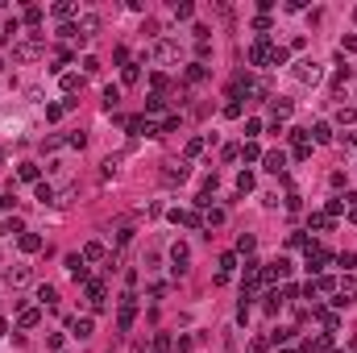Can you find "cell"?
<instances>
[{"instance_id":"52","label":"cell","mask_w":357,"mask_h":353,"mask_svg":"<svg viewBox=\"0 0 357 353\" xmlns=\"http://www.w3.org/2000/svg\"><path fill=\"white\" fill-rule=\"evenodd\" d=\"M0 71H5V58H0Z\"/></svg>"},{"instance_id":"42","label":"cell","mask_w":357,"mask_h":353,"mask_svg":"<svg viewBox=\"0 0 357 353\" xmlns=\"http://www.w3.org/2000/svg\"><path fill=\"white\" fill-rule=\"evenodd\" d=\"M253 245H257V241H253V237H249V233H241V237H237V249H241V253H249V249H253Z\"/></svg>"},{"instance_id":"47","label":"cell","mask_w":357,"mask_h":353,"mask_svg":"<svg viewBox=\"0 0 357 353\" xmlns=\"http://www.w3.org/2000/svg\"><path fill=\"white\" fill-rule=\"evenodd\" d=\"M249 349H253V353H266V349H270V341H266V337H253V345H249Z\"/></svg>"},{"instance_id":"38","label":"cell","mask_w":357,"mask_h":353,"mask_svg":"<svg viewBox=\"0 0 357 353\" xmlns=\"http://www.w3.org/2000/svg\"><path fill=\"white\" fill-rule=\"evenodd\" d=\"M224 116L237 121V116H241V100H229V104H224Z\"/></svg>"},{"instance_id":"44","label":"cell","mask_w":357,"mask_h":353,"mask_svg":"<svg viewBox=\"0 0 357 353\" xmlns=\"http://www.w3.org/2000/svg\"><path fill=\"white\" fill-rule=\"evenodd\" d=\"M220 220H224V212H220V208H212V212H204V224H220Z\"/></svg>"},{"instance_id":"46","label":"cell","mask_w":357,"mask_h":353,"mask_svg":"<svg viewBox=\"0 0 357 353\" xmlns=\"http://www.w3.org/2000/svg\"><path fill=\"white\" fill-rule=\"evenodd\" d=\"M337 266H345V270H349V266H357V253H341V258H337Z\"/></svg>"},{"instance_id":"40","label":"cell","mask_w":357,"mask_h":353,"mask_svg":"<svg viewBox=\"0 0 357 353\" xmlns=\"http://www.w3.org/2000/svg\"><path fill=\"white\" fill-rule=\"evenodd\" d=\"M345 208H349V204H345V200H328V212H324V216H341V212H345Z\"/></svg>"},{"instance_id":"18","label":"cell","mask_w":357,"mask_h":353,"mask_svg":"<svg viewBox=\"0 0 357 353\" xmlns=\"http://www.w3.org/2000/svg\"><path fill=\"white\" fill-rule=\"evenodd\" d=\"M21 249H25V253H38V249H42V237H38V233H21Z\"/></svg>"},{"instance_id":"17","label":"cell","mask_w":357,"mask_h":353,"mask_svg":"<svg viewBox=\"0 0 357 353\" xmlns=\"http://www.w3.org/2000/svg\"><path fill=\"white\" fill-rule=\"evenodd\" d=\"M312 142H320V146H324V142H332V129H328L324 121H316V125H312Z\"/></svg>"},{"instance_id":"6","label":"cell","mask_w":357,"mask_h":353,"mask_svg":"<svg viewBox=\"0 0 357 353\" xmlns=\"http://www.w3.org/2000/svg\"><path fill=\"white\" fill-rule=\"evenodd\" d=\"M287 274H291V262L278 258V262H270V266L262 270V283H274V278H287Z\"/></svg>"},{"instance_id":"43","label":"cell","mask_w":357,"mask_h":353,"mask_svg":"<svg viewBox=\"0 0 357 353\" xmlns=\"http://www.w3.org/2000/svg\"><path fill=\"white\" fill-rule=\"evenodd\" d=\"M191 13H196V9H191V5H187V0H183V5H175V17H179V21H187Z\"/></svg>"},{"instance_id":"2","label":"cell","mask_w":357,"mask_h":353,"mask_svg":"<svg viewBox=\"0 0 357 353\" xmlns=\"http://www.w3.org/2000/svg\"><path fill=\"white\" fill-rule=\"evenodd\" d=\"M270 58H274V46L266 38H257V46L249 50V62H253V67H270Z\"/></svg>"},{"instance_id":"34","label":"cell","mask_w":357,"mask_h":353,"mask_svg":"<svg viewBox=\"0 0 357 353\" xmlns=\"http://www.w3.org/2000/svg\"><path fill=\"white\" fill-rule=\"evenodd\" d=\"M282 116H291V100H274V121H282Z\"/></svg>"},{"instance_id":"12","label":"cell","mask_w":357,"mask_h":353,"mask_svg":"<svg viewBox=\"0 0 357 353\" xmlns=\"http://www.w3.org/2000/svg\"><path fill=\"white\" fill-rule=\"evenodd\" d=\"M328 345H332V333H320V337L303 341V349H307V353H320V349H328Z\"/></svg>"},{"instance_id":"31","label":"cell","mask_w":357,"mask_h":353,"mask_svg":"<svg viewBox=\"0 0 357 353\" xmlns=\"http://www.w3.org/2000/svg\"><path fill=\"white\" fill-rule=\"evenodd\" d=\"M0 233H25V229H21V216H9L5 224H0Z\"/></svg>"},{"instance_id":"8","label":"cell","mask_w":357,"mask_h":353,"mask_svg":"<svg viewBox=\"0 0 357 353\" xmlns=\"http://www.w3.org/2000/svg\"><path fill=\"white\" fill-rule=\"evenodd\" d=\"M17 179H21V183H38V179H42V167H38V162H21V167H17Z\"/></svg>"},{"instance_id":"41","label":"cell","mask_w":357,"mask_h":353,"mask_svg":"<svg viewBox=\"0 0 357 353\" xmlns=\"http://www.w3.org/2000/svg\"><path fill=\"white\" fill-rule=\"evenodd\" d=\"M337 121H341V125H353V121H357V108H341Z\"/></svg>"},{"instance_id":"53","label":"cell","mask_w":357,"mask_h":353,"mask_svg":"<svg viewBox=\"0 0 357 353\" xmlns=\"http://www.w3.org/2000/svg\"><path fill=\"white\" fill-rule=\"evenodd\" d=\"M282 353H295V349H282Z\"/></svg>"},{"instance_id":"39","label":"cell","mask_w":357,"mask_h":353,"mask_svg":"<svg viewBox=\"0 0 357 353\" xmlns=\"http://www.w3.org/2000/svg\"><path fill=\"white\" fill-rule=\"evenodd\" d=\"M291 337H295V328H274V333H270L274 345H278V341H291Z\"/></svg>"},{"instance_id":"4","label":"cell","mask_w":357,"mask_h":353,"mask_svg":"<svg viewBox=\"0 0 357 353\" xmlns=\"http://www.w3.org/2000/svg\"><path fill=\"white\" fill-rule=\"evenodd\" d=\"M171 262H175V266H171L175 274H187V262H191V249H187L183 241H175V245H171Z\"/></svg>"},{"instance_id":"50","label":"cell","mask_w":357,"mask_h":353,"mask_svg":"<svg viewBox=\"0 0 357 353\" xmlns=\"http://www.w3.org/2000/svg\"><path fill=\"white\" fill-rule=\"evenodd\" d=\"M5 333H9V320H0V337H5Z\"/></svg>"},{"instance_id":"25","label":"cell","mask_w":357,"mask_h":353,"mask_svg":"<svg viewBox=\"0 0 357 353\" xmlns=\"http://www.w3.org/2000/svg\"><path fill=\"white\" fill-rule=\"evenodd\" d=\"M79 87H83V79H79V75H62V91H67V96H75Z\"/></svg>"},{"instance_id":"14","label":"cell","mask_w":357,"mask_h":353,"mask_svg":"<svg viewBox=\"0 0 357 353\" xmlns=\"http://www.w3.org/2000/svg\"><path fill=\"white\" fill-rule=\"evenodd\" d=\"M91 328H96V324H91L87 316H83V320H71V333H75L79 341H87V337H91Z\"/></svg>"},{"instance_id":"49","label":"cell","mask_w":357,"mask_h":353,"mask_svg":"<svg viewBox=\"0 0 357 353\" xmlns=\"http://www.w3.org/2000/svg\"><path fill=\"white\" fill-rule=\"evenodd\" d=\"M341 50H349V54H357V38L349 34V38H341Z\"/></svg>"},{"instance_id":"29","label":"cell","mask_w":357,"mask_h":353,"mask_svg":"<svg viewBox=\"0 0 357 353\" xmlns=\"http://www.w3.org/2000/svg\"><path fill=\"white\" fill-rule=\"evenodd\" d=\"M307 224H312V229H332V216H324V212H316V216H312Z\"/></svg>"},{"instance_id":"24","label":"cell","mask_w":357,"mask_h":353,"mask_svg":"<svg viewBox=\"0 0 357 353\" xmlns=\"http://www.w3.org/2000/svg\"><path fill=\"white\" fill-rule=\"evenodd\" d=\"M154 54H158V58H175V54H179V46H175V42H158V46H154Z\"/></svg>"},{"instance_id":"20","label":"cell","mask_w":357,"mask_h":353,"mask_svg":"<svg viewBox=\"0 0 357 353\" xmlns=\"http://www.w3.org/2000/svg\"><path fill=\"white\" fill-rule=\"evenodd\" d=\"M233 270H237V253H220V274L229 278Z\"/></svg>"},{"instance_id":"15","label":"cell","mask_w":357,"mask_h":353,"mask_svg":"<svg viewBox=\"0 0 357 353\" xmlns=\"http://www.w3.org/2000/svg\"><path fill=\"white\" fill-rule=\"evenodd\" d=\"M67 270H71L75 278H87V262L79 258V253H71V258H67Z\"/></svg>"},{"instance_id":"16","label":"cell","mask_w":357,"mask_h":353,"mask_svg":"<svg viewBox=\"0 0 357 353\" xmlns=\"http://www.w3.org/2000/svg\"><path fill=\"white\" fill-rule=\"evenodd\" d=\"M208 79V67H204V62H191V67H187V83H204Z\"/></svg>"},{"instance_id":"45","label":"cell","mask_w":357,"mask_h":353,"mask_svg":"<svg viewBox=\"0 0 357 353\" xmlns=\"http://www.w3.org/2000/svg\"><path fill=\"white\" fill-rule=\"evenodd\" d=\"M25 21H29V25L42 21V9H38V5H29V9H25Z\"/></svg>"},{"instance_id":"10","label":"cell","mask_w":357,"mask_h":353,"mask_svg":"<svg viewBox=\"0 0 357 353\" xmlns=\"http://www.w3.org/2000/svg\"><path fill=\"white\" fill-rule=\"evenodd\" d=\"M104 258H108V253H104L100 241H87V245H83V262H104Z\"/></svg>"},{"instance_id":"51","label":"cell","mask_w":357,"mask_h":353,"mask_svg":"<svg viewBox=\"0 0 357 353\" xmlns=\"http://www.w3.org/2000/svg\"><path fill=\"white\" fill-rule=\"evenodd\" d=\"M349 220H353V224H357V208H353V212H349Z\"/></svg>"},{"instance_id":"22","label":"cell","mask_w":357,"mask_h":353,"mask_svg":"<svg viewBox=\"0 0 357 353\" xmlns=\"http://www.w3.org/2000/svg\"><path fill=\"white\" fill-rule=\"evenodd\" d=\"M162 179H166V183H183V179H187V167H183V162H179V167H166Z\"/></svg>"},{"instance_id":"36","label":"cell","mask_w":357,"mask_h":353,"mask_svg":"<svg viewBox=\"0 0 357 353\" xmlns=\"http://www.w3.org/2000/svg\"><path fill=\"white\" fill-rule=\"evenodd\" d=\"M204 142H208V137H191V142H187V158H196V154L204 150Z\"/></svg>"},{"instance_id":"21","label":"cell","mask_w":357,"mask_h":353,"mask_svg":"<svg viewBox=\"0 0 357 353\" xmlns=\"http://www.w3.org/2000/svg\"><path fill=\"white\" fill-rule=\"evenodd\" d=\"M38 320H42V312H38V308H25V312H21V328H34Z\"/></svg>"},{"instance_id":"11","label":"cell","mask_w":357,"mask_h":353,"mask_svg":"<svg viewBox=\"0 0 357 353\" xmlns=\"http://www.w3.org/2000/svg\"><path fill=\"white\" fill-rule=\"evenodd\" d=\"M146 112H150V116H166V100H162L158 91H154V96H146Z\"/></svg>"},{"instance_id":"7","label":"cell","mask_w":357,"mask_h":353,"mask_svg":"<svg viewBox=\"0 0 357 353\" xmlns=\"http://www.w3.org/2000/svg\"><path fill=\"white\" fill-rule=\"evenodd\" d=\"M266 171H270V175H287V154H282V150L266 154Z\"/></svg>"},{"instance_id":"9","label":"cell","mask_w":357,"mask_h":353,"mask_svg":"<svg viewBox=\"0 0 357 353\" xmlns=\"http://www.w3.org/2000/svg\"><path fill=\"white\" fill-rule=\"evenodd\" d=\"M96 29H100V17H96V13H83V17H79V38H91Z\"/></svg>"},{"instance_id":"54","label":"cell","mask_w":357,"mask_h":353,"mask_svg":"<svg viewBox=\"0 0 357 353\" xmlns=\"http://www.w3.org/2000/svg\"><path fill=\"white\" fill-rule=\"evenodd\" d=\"M332 353H341V349H332Z\"/></svg>"},{"instance_id":"35","label":"cell","mask_w":357,"mask_h":353,"mask_svg":"<svg viewBox=\"0 0 357 353\" xmlns=\"http://www.w3.org/2000/svg\"><path fill=\"white\" fill-rule=\"evenodd\" d=\"M237 191H253V175H249V171L237 175Z\"/></svg>"},{"instance_id":"26","label":"cell","mask_w":357,"mask_h":353,"mask_svg":"<svg viewBox=\"0 0 357 353\" xmlns=\"http://www.w3.org/2000/svg\"><path fill=\"white\" fill-rule=\"evenodd\" d=\"M125 83H137L141 79V67H137V62H125V75H121Z\"/></svg>"},{"instance_id":"13","label":"cell","mask_w":357,"mask_h":353,"mask_svg":"<svg viewBox=\"0 0 357 353\" xmlns=\"http://www.w3.org/2000/svg\"><path fill=\"white\" fill-rule=\"evenodd\" d=\"M316 316H320V324L328 328V333H337V328H341V316H337V312H324V308H316Z\"/></svg>"},{"instance_id":"27","label":"cell","mask_w":357,"mask_h":353,"mask_svg":"<svg viewBox=\"0 0 357 353\" xmlns=\"http://www.w3.org/2000/svg\"><path fill=\"white\" fill-rule=\"evenodd\" d=\"M241 154H245V162H257V158H262V150H257V142H245V146H241Z\"/></svg>"},{"instance_id":"33","label":"cell","mask_w":357,"mask_h":353,"mask_svg":"<svg viewBox=\"0 0 357 353\" xmlns=\"http://www.w3.org/2000/svg\"><path fill=\"white\" fill-rule=\"evenodd\" d=\"M54 299H58L54 287H38V303H54Z\"/></svg>"},{"instance_id":"37","label":"cell","mask_w":357,"mask_h":353,"mask_svg":"<svg viewBox=\"0 0 357 353\" xmlns=\"http://www.w3.org/2000/svg\"><path fill=\"white\" fill-rule=\"evenodd\" d=\"M287 54H291L287 46H274V58H270V67H282V62H287Z\"/></svg>"},{"instance_id":"19","label":"cell","mask_w":357,"mask_h":353,"mask_svg":"<svg viewBox=\"0 0 357 353\" xmlns=\"http://www.w3.org/2000/svg\"><path fill=\"white\" fill-rule=\"evenodd\" d=\"M150 349H154V353H171V349H175V341H171L166 333H158V337L150 341Z\"/></svg>"},{"instance_id":"30","label":"cell","mask_w":357,"mask_h":353,"mask_svg":"<svg viewBox=\"0 0 357 353\" xmlns=\"http://www.w3.org/2000/svg\"><path fill=\"white\" fill-rule=\"evenodd\" d=\"M9 278H13V287H25V283H29V266H17Z\"/></svg>"},{"instance_id":"23","label":"cell","mask_w":357,"mask_h":353,"mask_svg":"<svg viewBox=\"0 0 357 353\" xmlns=\"http://www.w3.org/2000/svg\"><path fill=\"white\" fill-rule=\"evenodd\" d=\"M34 196H38V204H54V187H50V183H38Z\"/></svg>"},{"instance_id":"32","label":"cell","mask_w":357,"mask_h":353,"mask_svg":"<svg viewBox=\"0 0 357 353\" xmlns=\"http://www.w3.org/2000/svg\"><path fill=\"white\" fill-rule=\"evenodd\" d=\"M116 100H121V91H116V87H104V108H108V112L116 108Z\"/></svg>"},{"instance_id":"48","label":"cell","mask_w":357,"mask_h":353,"mask_svg":"<svg viewBox=\"0 0 357 353\" xmlns=\"http://www.w3.org/2000/svg\"><path fill=\"white\" fill-rule=\"evenodd\" d=\"M62 116V104H46V121H58Z\"/></svg>"},{"instance_id":"1","label":"cell","mask_w":357,"mask_h":353,"mask_svg":"<svg viewBox=\"0 0 357 353\" xmlns=\"http://www.w3.org/2000/svg\"><path fill=\"white\" fill-rule=\"evenodd\" d=\"M133 320H137V295L129 291V295H121V316H116L121 333H129V328H133Z\"/></svg>"},{"instance_id":"5","label":"cell","mask_w":357,"mask_h":353,"mask_svg":"<svg viewBox=\"0 0 357 353\" xmlns=\"http://www.w3.org/2000/svg\"><path fill=\"white\" fill-rule=\"evenodd\" d=\"M320 75H324L320 62H299V67H295V79L299 83H320Z\"/></svg>"},{"instance_id":"28","label":"cell","mask_w":357,"mask_h":353,"mask_svg":"<svg viewBox=\"0 0 357 353\" xmlns=\"http://www.w3.org/2000/svg\"><path fill=\"white\" fill-rule=\"evenodd\" d=\"M312 291H337V278H328V274L316 278V283H312Z\"/></svg>"},{"instance_id":"3","label":"cell","mask_w":357,"mask_h":353,"mask_svg":"<svg viewBox=\"0 0 357 353\" xmlns=\"http://www.w3.org/2000/svg\"><path fill=\"white\" fill-rule=\"evenodd\" d=\"M13 58H17V62H34V58H42V42H17V46H13Z\"/></svg>"}]
</instances>
